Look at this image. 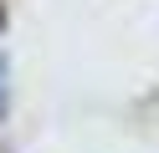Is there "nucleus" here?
<instances>
[{"mask_svg":"<svg viewBox=\"0 0 159 153\" xmlns=\"http://www.w3.org/2000/svg\"><path fill=\"white\" fill-rule=\"evenodd\" d=\"M0 102H5V71H0Z\"/></svg>","mask_w":159,"mask_h":153,"instance_id":"obj_1","label":"nucleus"}]
</instances>
